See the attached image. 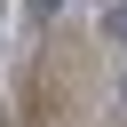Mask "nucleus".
<instances>
[{
  "label": "nucleus",
  "instance_id": "nucleus-1",
  "mask_svg": "<svg viewBox=\"0 0 127 127\" xmlns=\"http://www.w3.org/2000/svg\"><path fill=\"white\" fill-rule=\"evenodd\" d=\"M103 40H111V48H127V0H111V8H103Z\"/></svg>",
  "mask_w": 127,
  "mask_h": 127
}]
</instances>
